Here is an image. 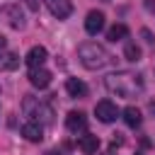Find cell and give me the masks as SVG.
<instances>
[{
  "instance_id": "2",
  "label": "cell",
  "mask_w": 155,
  "mask_h": 155,
  "mask_svg": "<svg viewBox=\"0 0 155 155\" xmlns=\"http://www.w3.org/2000/svg\"><path fill=\"white\" fill-rule=\"evenodd\" d=\"M78 58H80V63L87 70H99V68H104L111 61V56L107 53V48L102 44H97V41H82L78 46Z\"/></svg>"
},
{
  "instance_id": "3",
  "label": "cell",
  "mask_w": 155,
  "mask_h": 155,
  "mask_svg": "<svg viewBox=\"0 0 155 155\" xmlns=\"http://www.w3.org/2000/svg\"><path fill=\"white\" fill-rule=\"evenodd\" d=\"M24 111H27V116H34V121H46V124H51V109L44 104V102H39V99H34V97H27L24 99Z\"/></svg>"
},
{
  "instance_id": "16",
  "label": "cell",
  "mask_w": 155,
  "mask_h": 155,
  "mask_svg": "<svg viewBox=\"0 0 155 155\" xmlns=\"http://www.w3.org/2000/svg\"><path fill=\"white\" fill-rule=\"evenodd\" d=\"M126 36H128V27H126V24H114V27L107 31V39L114 41V44L121 41V39H126Z\"/></svg>"
},
{
  "instance_id": "17",
  "label": "cell",
  "mask_w": 155,
  "mask_h": 155,
  "mask_svg": "<svg viewBox=\"0 0 155 155\" xmlns=\"http://www.w3.org/2000/svg\"><path fill=\"white\" fill-rule=\"evenodd\" d=\"M124 56H126L131 63L140 61V46H138V44H133V41H131V44H126V46H124Z\"/></svg>"
},
{
  "instance_id": "15",
  "label": "cell",
  "mask_w": 155,
  "mask_h": 155,
  "mask_svg": "<svg viewBox=\"0 0 155 155\" xmlns=\"http://www.w3.org/2000/svg\"><path fill=\"white\" fill-rule=\"evenodd\" d=\"M7 17H10V27H15V29H22L24 27V15H22V10L17 5H10L7 7Z\"/></svg>"
},
{
  "instance_id": "14",
  "label": "cell",
  "mask_w": 155,
  "mask_h": 155,
  "mask_svg": "<svg viewBox=\"0 0 155 155\" xmlns=\"http://www.w3.org/2000/svg\"><path fill=\"white\" fill-rule=\"evenodd\" d=\"M19 65V56L12 53V51H5L0 53V70H15Z\"/></svg>"
},
{
  "instance_id": "19",
  "label": "cell",
  "mask_w": 155,
  "mask_h": 155,
  "mask_svg": "<svg viewBox=\"0 0 155 155\" xmlns=\"http://www.w3.org/2000/svg\"><path fill=\"white\" fill-rule=\"evenodd\" d=\"M140 34H143V36H145V41H148V44H153V41H155V39H153V34H150V31H148V29H143V31H140Z\"/></svg>"
},
{
  "instance_id": "9",
  "label": "cell",
  "mask_w": 155,
  "mask_h": 155,
  "mask_svg": "<svg viewBox=\"0 0 155 155\" xmlns=\"http://www.w3.org/2000/svg\"><path fill=\"white\" fill-rule=\"evenodd\" d=\"M46 58H48V51H46L44 46H31L24 61H27L29 68H41V65L46 63Z\"/></svg>"
},
{
  "instance_id": "4",
  "label": "cell",
  "mask_w": 155,
  "mask_h": 155,
  "mask_svg": "<svg viewBox=\"0 0 155 155\" xmlns=\"http://www.w3.org/2000/svg\"><path fill=\"white\" fill-rule=\"evenodd\" d=\"M94 114H97V119H99L102 124H111V121H116V116H119V109H116V104H114V102H109V99H102V102H97V107H94Z\"/></svg>"
},
{
  "instance_id": "7",
  "label": "cell",
  "mask_w": 155,
  "mask_h": 155,
  "mask_svg": "<svg viewBox=\"0 0 155 155\" xmlns=\"http://www.w3.org/2000/svg\"><path fill=\"white\" fill-rule=\"evenodd\" d=\"M29 82H31L34 87L44 90V87L51 85V73H48L44 65H41V68H29Z\"/></svg>"
},
{
  "instance_id": "6",
  "label": "cell",
  "mask_w": 155,
  "mask_h": 155,
  "mask_svg": "<svg viewBox=\"0 0 155 155\" xmlns=\"http://www.w3.org/2000/svg\"><path fill=\"white\" fill-rule=\"evenodd\" d=\"M102 29H104V15L97 12V10L87 12V17H85V31L94 36V34H99Z\"/></svg>"
},
{
  "instance_id": "22",
  "label": "cell",
  "mask_w": 155,
  "mask_h": 155,
  "mask_svg": "<svg viewBox=\"0 0 155 155\" xmlns=\"http://www.w3.org/2000/svg\"><path fill=\"white\" fill-rule=\"evenodd\" d=\"M46 155H56V153H53V150H48V153H46Z\"/></svg>"
},
{
  "instance_id": "23",
  "label": "cell",
  "mask_w": 155,
  "mask_h": 155,
  "mask_svg": "<svg viewBox=\"0 0 155 155\" xmlns=\"http://www.w3.org/2000/svg\"><path fill=\"white\" fill-rule=\"evenodd\" d=\"M136 155H140V153H136Z\"/></svg>"
},
{
  "instance_id": "18",
  "label": "cell",
  "mask_w": 155,
  "mask_h": 155,
  "mask_svg": "<svg viewBox=\"0 0 155 155\" xmlns=\"http://www.w3.org/2000/svg\"><path fill=\"white\" fill-rule=\"evenodd\" d=\"M5 51H7V39L0 34V53H5Z\"/></svg>"
},
{
  "instance_id": "1",
  "label": "cell",
  "mask_w": 155,
  "mask_h": 155,
  "mask_svg": "<svg viewBox=\"0 0 155 155\" xmlns=\"http://www.w3.org/2000/svg\"><path fill=\"white\" fill-rule=\"evenodd\" d=\"M104 87L116 97L131 99L143 92V78L136 73H128V70H119V73H111L104 78Z\"/></svg>"
},
{
  "instance_id": "21",
  "label": "cell",
  "mask_w": 155,
  "mask_h": 155,
  "mask_svg": "<svg viewBox=\"0 0 155 155\" xmlns=\"http://www.w3.org/2000/svg\"><path fill=\"white\" fill-rule=\"evenodd\" d=\"M145 5H148V10H153V12H155V2H153V0H145Z\"/></svg>"
},
{
  "instance_id": "11",
  "label": "cell",
  "mask_w": 155,
  "mask_h": 155,
  "mask_svg": "<svg viewBox=\"0 0 155 155\" xmlns=\"http://www.w3.org/2000/svg\"><path fill=\"white\" fill-rule=\"evenodd\" d=\"M65 92H68L70 97L80 99V97L87 94V85H85L82 80H78V78H68V80H65Z\"/></svg>"
},
{
  "instance_id": "20",
  "label": "cell",
  "mask_w": 155,
  "mask_h": 155,
  "mask_svg": "<svg viewBox=\"0 0 155 155\" xmlns=\"http://www.w3.org/2000/svg\"><path fill=\"white\" fill-rule=\"evenodd\" d=\"M27 5H29L31 10H36V7H39V5H36V0H27Z\"/></svg>"
},
{
  "instance_id": "5",
  "label": "cell",
  "mask_w": 155,
  "mask_h": 155,
  "mask_svg": "<svg viewBox=\"0 0 155 155\" xmlns=\"http://www.w3.org/2000/svg\"><path fill=\"white\" fill-rule=\"evenodd\" d=\"M44 5H46L48 12H51L53 17H58V19H65V17H70V12H73V2H70V0H44Z\"/></svg>"
},
{
  "instance_id": "13",
  "label": "cell",
  "mask_w": 155,
  "mask_h": 155,
  "mask_svg": "<svg viewBox=\"0 0 155 155\" xmlns=\"http://www.w3.org/2000/svg\"><path fill=\"white\" fill-rule=\"evenodd\" d=\"M124 121H126V126L138 128V126H140V121H143L140 109H138V107H126V109H124Z\"/></svg>"
},
{
  "instance_id": "12",
  "label": "cell",
  "mask_w": 155,
  "mask_h": 155,
  "mask_svg": "<svg viewBox=\"0 0 155 155\" xmlns=\"http://www.w3.org/2000/svg\"><path fill=\"white\" fill-rule=\"evenodd\" d=\"M78 148H80L85 155H92V153H97V148H99V138L92 136V133H85V136H80Z\"/></svg>"
},
{
  "instance_id": "10",
  "label": "cell",
  "mask_w": 155,
  "mask_h": 155,
  "mask_svg": "<svg viewBox=\"0 0 155 155\" xmlns=\"http://www.w3.org/2000/svg\"><path fill=\"white\" fill-rule=\"evenodd\" d=\"M22 136H24L29 143H41V140H44V128H41L39 121H27V124L22 126Z\"/></svg>"
},
{
  "instance_id": "8",
  "label": "cell",
  "mask_w": 155,
  "mask_h": 155,
  "mask_svg": "<svg viewBox=\"0 0 155 155\" xmlns=\"http://www.w3.org/2000/svg\"><path fill=\"white\" fill-rule=\"evenodd\" d=\"M65 128H68L70 133L85 131V128H87V116H85L82 111H70V114L65 116Z\"/></svg>"
}]
</instances>
